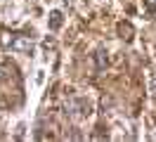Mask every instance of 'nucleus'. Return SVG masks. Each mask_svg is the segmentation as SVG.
Wrapping results in <instances>:
<instances>
[{
	"label": "nucleus",
	"instance_id": "f257e3e1",
	"mask_svg": "<svg viewBox=\"0 0 156 142\" xmlns=\"http://www.w3.org/2000/svg\"><path fill=\"white\" fill-rule=\"evenodd\" d=\"M2 47L5 50H12V52H21V55H31L33 52V38L24 36V33H5L2 36Z\"/></svg>",
	"mask_w": 156,
	"mask_h": 142
},
{
	"label": "nucleus",
	"instance_id": "f03ea898",
	"mask_svg": "<svg viewBox=\"0 0 156 142\" xmlns=\"http://www.w3.org/2000/svg\"><path fill=\"white\" fill-rule=\"evenodd\" d=\"M48 24H50V28H52V31H57V28L62 26V12H52Z\"/></svg>",
	"mask_w": 156,
	"mask_h": 142
},
{
	"label": "nucleus",
	"instance_id": "7ed1b4c3",
	"mask_svg": "<svg viewBox=\"0 0 156 142\" xmlns=\"http://www.w3.org/2000/svg\"><path fill=\"white\" fill-rule=\"evenodd\" d=\"M118 33H121V38L130 40V38H133V26H130V24H118Z\"/></svg>",
	"mask_w": 156,
	"mask_h": 142
},
{
	"label": "nucleus",
	"instance_id": "20e7f679",
	"mask_svg": "<svg viewBox=\"0 0 156 142\" xmlns=\"http://www.w3.org/2000/svg\"><path fill=\"white\" fill-rule=\"evenodd\" d=\"M95 59H97V69L102 71V69L107 66V52H104V50H97V52H95Z\"/></svg>",
	"mask_w": 156,
	"mask_h": 142
},
{
	"label": "nucleus",
	"instance_id": "39448f33",
	"mask_svg": "<svg viewBox=\"0 0 156 142\" xmlns=\"http://www.w3.org/2000/svg\"><path fill=\"white\" fill-rule=\"evenodd\" d=\"M154 12H156V2H154Z\"/></svg>",
	"mask_w": 156,
	"mask_h": 142
}]
</instances>
